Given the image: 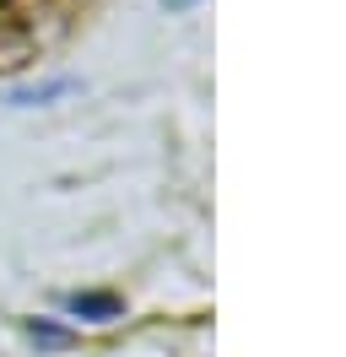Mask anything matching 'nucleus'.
Listing matches in <instances>:
<instances>
[{
	"label": "nucleus",
	"instance_id": "2",
	"mask_svg": "<svg viewBox=\"0 0 346 357\" xmlns=\"http://www.w3.org/2000/svg\"><path fill=\"white\" fill-rule=\"evenodd\" d=\"M179 6H184V0H179Z\"/></svg>",
	"mask_w": 346,
	"mask_h": 357
},
{
	"label": "nucleus",
	"instance_id": "1",
	"mask_svg": "<svg viewBox=\"0 0 346 357\" xmlns=\"http://www.w3.org/2000/svg\"><path fill=\"white\" fill-rule=\"evenodd\" d=\"M65 309L82 314V319H114V314H119V298H114V292H76V298H65Z\"/></svg>",
	"mask_w": 346,
	"mask_h": 357
}]
</instances>
